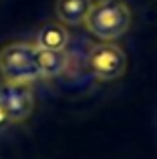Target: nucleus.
Returning <instances> with one entry per match:
<instances>
[{
	"instance_id": "1",
	"label": "nucleus",
	"mask_w": 157,
	"mask_h": 159,
	"mask_svg": "<svg viewBox=\"0 0 157 159\" xmlns=\"http://www.w3.org/2000/svg\"><path fill=\"white\" fill-rule=\"evenodd\" d=\"M91 34L105 43H113L123 36L131 26V10L121 0H97L91 4V10L85 18Z\"/></svg>"
},
{
	"instance_id": "2",
	"label": "nucleus",
	"mask_w": 157,
	"mask_h": 159,
	"mask_svg": "<svg viewBox=\"0 0 157 159\" xmlns=\"http://www.w3.org/2000/svg\"><path fill=\"white\" fill-rule=\"evenodd\" d=\"M0 75L4 83H34L40 79L36 44L10 43L0 51Z\"/></svg>"
},
{
	"instance_id": "3",
	"label": "nucleus",
	"mask_w": 157,
	"mask_h": 159,
	"mask_svg": "<svg viewBox=\"0 0 157 159\" xmlns=\"http://www.w3.org/2000/svg\"><path fill=\"white\" fill-rule=\"evenodd\" d=\"M89 69L99 81H115L127 69V54L115 43H101L91 48Z\"/></svg>"
},
{
	"instance_id": "4",
	"label": "nucleus",
	"mask_w": 157,
	"mask_h": 159,
	"mask_svg": "<svg viewBox=\"0 0 157 159\" xmlns=\"http://www.w3.org/2000/svg\"><path fill=\"white\" fill-rule=\"evenodd\" d=\"M0 107L10 119V123L28 119L34 109V93H32L30 83H4V85H0Z\"/></svg>"
},
{
	"instance_id": "5",
	"label": "nucleus",
	"mask_w": 157,
	"mask_h": 159,
	"mask_svg": "<svg viewBox=\"0 0 157 159\" xmlns=\"http://www.w3.org/2000/svg\"><path fill=\"white\" fill-rule=\"evenodd\" d=\"M91 0H56L55 12L56 18L67 26H78L85 22L91 10Z\"/></svg>"
},
{
	"instance_id": "6",
	"label": "nucleus",
	"mask_w": 157,
	"mask_h": 159,
	"mask_svg": "<svg viewBox=\"0 0 157 159\" xmlns=\"http://www.w3.org/2000/svg\"><path fill=\"white\" fill-rule=\"evenodd\" d=\"M36 65L43 79H51L61 75L69 65L67 51H48V48L36 47Z\"/></svg>"
},
{
	"instance_id": "7",
	"label": "nucleus",
	"mask_w": 157,
	"mask_h": 159,
	"mask_svg": "<svg viewBox=\"0 0 157 159\" xmlns=\"http://www.w3.org/2000/svg\"><path fill=\"white\" fill-rule=\"evenodd\" d=\"M36 47L48 51H65L69 44V30L63 24H44L36 32Z\"/></svg>"
},
{
	"instance_id": "8",
	"label": "nucleus",
	"mask_w": 157,
	"mask_h": 159,
	"mask_svg": "<svg viewBox=\"0 0 157 159\" xmlns=\"http://www.w3.org/2000/svg\"><path fill=\"white\" fill-rule=\"evenodd\" d=\"M10 125V119L6 117V113L2 111V107H0V129H4V127H8Z\"/></svg>"
}]
</instances>
